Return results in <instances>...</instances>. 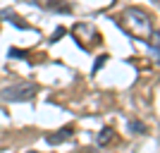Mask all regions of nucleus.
I'll return each instance as SVG.
<instances>
[{"instance_id": "nucleus-1", "label": "nucleus", "mask_w": 160, "mask_h": 153, "mask_svg": "<svg viewBox=\"0 0 160 153\" xmlns=\"http://www.w3.org/2000/svg\"><path fill=\"white\" fill-rule=\"evenodd\" d=\"M122 19H124V27H127V31L132 33L134 38L146 41V38H151V33L155 31L151 14H148L146 10H141V7H127L124 14H122Z\"/></svg>"}, {"instance_id": "nucleus-2", "label": "nucleus", "mask_w": 160, "mask_h": 153, "mask_svg": "<svg viewBox=\"0 0 160 153\" xmlns=\"http://www.w3.org/2000/svg\"><path fill=\"white\" fill-rule=\"evenodd\" d=\"M38 93V86L33 81H17V84H10L0 91V98L10 100V103H29L33 100V96Z\"/></svg>"}, {"instance_id": "nucleus-3", "label": "nucleus", "mask_w": 160, "mask_h": 153, "mask_svg": "<svg viewBox=\"0 0 160 153\" xmlns=\"http://www.w3.org/2000/svg\"><path fill=\"white\" fill-rule=\"evenodd\" d=\"M69 134H72V127H62L60 132H53L50 136H46V141L50 144V146H55V144H62V141L69 139Z\"/></svg>"}, {"instance_id": "nucleus-4", "label": "nucleus", "mask_w": 160, "mask_h": 153, "mask_svg": "<svg viewBox=\"0 0 160 153\" xmlns=\"http://www.w3.org/2000/svg\"><path fill=\"white\" fill-rule=\"evenodd\" d=\"M115 136V132H112V127H103L100 129V134H98V146H105V144H110V139Z\"/></svg>"}, {"instance_id": "nucleus-5", "label": "nucleus", "mask_w": 160, "mask_h": 153, "mask_svg": "<svg viewBox=\"0 0 160 153\" xmlns=\"http://www.w3.org/2000/svg\"><path fill=\"white\" fill-rule=\"evenodd\" d=\"M129 132H134V134H146V125L132 117V120H129Z\"/></svg>"}, {"instance_id": "nucleus-6", "label": "nucleus", "mask_w": 160, "mask_h": 153, "mask_svg": "<svg viewBox=\"0 0 160 153\" xmlns=\"http://www.w3.org/2000/svg\"><path fill=\"white\" fill-rule=\"evenodd\" d=\"M62 33H65V29H58V31L53 33V41H58V38H60V36H62Z\"/></svg>"}, {"instance_id": "nucleus-7", "label": "nucleus", "mask_w": 160, "mask_h": 153, "mask_svg": "<svg viewBox=\"0 0 160 153\" xmlns=\"http://www.w3.org/2000/svg\"><path fill=\"white\" fill-rule=\"evenodd\" d=\"M29 153H38V151H29Z\"/></svg>"}]
</instances>
